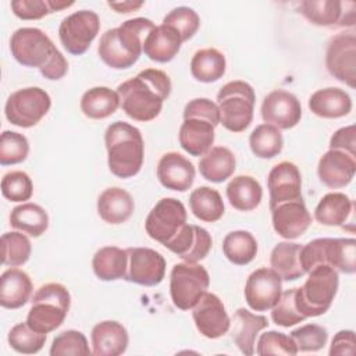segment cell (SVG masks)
Returning a JSON list of instances; mask_svg holds the SVG:
<instances>
[{
    "label": "cell",
    "instance_id": "6da1fadb",
    "mask_svg": "<svg viewBox=\"0 0 356 356\" xmlns=\"http://www.w3.org/2000/svg\"><path fill=\"white\" fill-rule=\"evenodd\" d=\"M170 76L157 68H146L135 78L118 85L120 106L132 120L147 122L154 120L171 93Z\"/></svg>",
    "mask_w": 356,
    "mask_h": 356
},
{
    "label": "cell",
    "instance_id": "7a4b0ae2",
    "mask_svg": "<svg viewBox=\"0 0 356 356\" xmlns=\"http://www.w3.org/2000/svg\"><path fill=\"white\" fill-rule=\"evenodd\" d=\"M10 50L17 63L39 68L49 81H58L68 72V61L53 40L39 28H18L10 39Z\"/></svg>",
    "mask_w": 356,
    "mask_h": 356
},
{
    "label": "cell",
    "instance_id": "3957f363",
    "mask_svg": "<svg viewBox=\"0 0 356 356\" xmlns=\"http://www.w3.org/2000/svg\"><path fill=\"white\" fill-rule=\"evenodd\" d=\"M154 26L152 19L138 17L124 21L117 28L107 29L99 42V57L114 70L132 67L143 53V42Z\"/></svg>",
    "mask_w": 356,
    "mask_h": 356
},
{
    "label": "cell",
    "instance_id": "277c9868",
    "mask_svg": "<svg viewBox=\"0 0 356 356\" xmlns=\"http://www.w3.org/2000/svg\"><path fill=\"white\" fill-rule=\"evenodd\" d=\"M107 164L113 175L127 179L135 177L145 157V143L140 131L124 121L111 122L104 132Z\"/></svg>",
    "mask_w": 356,
    "mask_h": 356
},
{
    "label": "cell",
    "instance_id": "5b68a950",
    "mask_svg": "<svg viewBox=\"0 0 356 356\" xmlns=\"http://www.w3.org/2000/svg\"><path fill=\"white\" fill-rule=\"evenodd\" d=\"M71 295L58 282L42 285L31 299V309L26 316L28 325L42 334H49L58 328L70 310Z\"/></svg>",
    "mask_w": 356,
    "mask_h": 356
},
{
    "label": "cell",
    "instance_id": "8992f818",
    "mask_svg": "<svg viewBox=\"0 0 356 356\" xmlns=\"http://www.w3.org/2000/svg\"><path fill=\"white\" fill-rule=\"evenodd\" d=\"M309 277L295 291V303L305 318L324 314L338 292V271L331 266H317L307 273Z\"/></svg>",
    "mask_w": 356,
    "mask_h": 356
},
{
    "label": "cell",
    "instance_id": "52a82bcc",
    "mask_svg": "<svg viewBox=\"0 0 356 356\" xmlns=\"http://www.w3.org/2000/svg\"><path fill=\"white\" fill-rule=\"evenodd\" d=\"M254 102L256 95L250 83L245 81L227 82L217 93L220 124L231 132L245 131L253 120Z\"/></svg>",
    "mask_w": 356,
    "mask_h": 356
},
{
    "label": "cell",
    "instance_id": "ba28073f",
    "mask_svg": "<svg viewBox=\"0 0 356 356\" xmlns=\"http://www.w3.org/2000/svg\"><path fill=\"white\" fill-rule=\"evenodd\" d=\"M210 275L199 263H177L170 273V295L175 307L192 309L207 292Z\"/></svg>",
    "mask_w": 356,
    "mask_h": 356
},
{
    "label": "cell",
    "instance_id": "9c48e42d",
    "mask_svg": "<svg viewBox=\"0 0 356 356\" xmlns=\"http://www.w3.org/2000/svg\"><path fill=\"white\" fill-rule=\"evenodd\" d=\"M51 99L39 86L22 88L13 92L4 106V115L8 122L19 128L35 127L50 110Z\"/></svg>",
    "mask_w": 356,
    "mask_h": 356
},
{
    "label": "cell",
    "instance_id": "30bf717a",
    "mask_svg": "<svg viewBox=\"0 0 356 356\" xmlns=\"http://www.w3.org/2000/svg\"><path fill=\"white\" fill-rule=\"evenodd\" d=\"M186 220V209L181 200L163 197L149 211L145 220V229L152 239L165 246L188 224Z\"/></svg>",
    "mask_w": 356,
    "mask_h": 356
},
{
    "label": "cell",
    "instance_id": "8fae6325",
    "mask_svg": "<svg viewBox=\"0 0 356 356\" xmlns=\"http://www.w3.org/2000/svg\"><path fill=\"white\" fill-rule=\"evenodd\" d=\"M100 31V18L92 10H79L67 15L58 26L63 47L72 56L83 54Z\"/></svg>",
    "mask_w": 356,
    "mask_h": 356
},
{
    "label": "cell",
    "instance_id": "7c38bea8",
    "mask_svg": "<svg viewBox=\"0 0 356 356\" xmlns=\"http://www.w3.org/2000/svg\"><path fill=\"white\" fill-rule=\"evenodd\" d=\"M325 67L338 81L355 88L356 81V35L339 32L334 35L325 50Z\"/></svg>",
    "mask_w": 356,
    "mask_h": 356
},
{
    "label": "cell",
    "instance_id": "4fadbf2b",
    "mask_svg": "<svg viewBox=\"0 0 356 356\" xmlns=\"http://www.w3.org/2000/svg\"><path fill=\"white\" fill-rule=\"evenodd\" d=\"M125 281L143 286L159 285L165 275V259L150 248H128Z\"/></svg>",
    "mask_w": 356,
    "mask_h": 356
},
{
    "label": "cell",
    "instance_id": "5bb4252c",
    "mask_svg": "<svg viewBox=\"0 0 356 356\" xmlns=\"http://www.w3.org/2000/svg\"><path fill=\"white\" fill-rule=\"evenodd\" d=\"M243 293L245 300L252 310H271L281 298L282 280L273 268H257L248 277Z\"/></svg>",
    "mask_w": 356,
    "mask_h": 356
},
{
    "label": "cell",
    "instance_id": "9a60e30c",
    "mask_svg": "<svg viewBox=\"0 0 356 356\" xmlns=\"http://www.w3.org/2000/svg\"><path fill=\"white\" fill-rule=\"evenodd\" d=\"M353 1L338 0H303L299 3V13L317 26H350L355 24Z\"/></svg>",
    "mask_w": 356,
    "mask_h": 356
},
{
    "label": "cell",
    "instance_id": "2e32d148",
    "mask_svg": "<svg viewBox=\"0 0 356 356\" xmlns=\"http://www.w3.org/2000/svg\"><path fill=\"white\" fill-rule=\"evenodd\" d=\"M192 317L197 331L209 339H217L231 328V318L222 300L211 292H206L192 307Z\"/></svg>",
    "mask_w": 356,
    "mask_h": 356
},
{
    "label": "cell",
    "instance_id": "e0dca14e",
    "mask_svg": "<svg viewBox=\"0 0 356 356\" xmlns=\"http://www.w3.org/2000/svg\"><path fill=\"white\" fill-rule=\"evenodd\" d=\"M261 118L266 124L281 129L296 127L302 118V106L299 99L284 89L270 92L261 103Z\"/></svg>",
    "mask_w": 356,
    "mask_h": 356
},
{
    "label": "cell",
    "instance_id": "ac0fdd59",
    "mask_svg": "<svg viewBox=\"0 0 356 356\" xmlns=\"http://www.w3.org/2000/svg\"><path fill=\"white\" fill-rule=\"evenodd\" d=\"M267 188L270 193V210L281 203L303 199L300 171L291 161H281L270 170Z\"/></svg>",
    "mask_w": 356,
    "mask_h": 356
},
{
    "label": "cell",
    "instance_id": "d6986e66",
    "mask_svg": "<svg viewBox=\"0 0 356 356\" xmlns=\"http://www.w3.org/2000/svg\"><path fill=\"white\" fill-rule=\"evenodd\" d=\"M271 221L274 231L284 239H296L302 236L312 224V216L303 199L285 202L271 209Z\"/></svg>",
    "mask_w": 356,
    "mask_h": 356
},
{
    "label": "cell",
    "instance_id": "ffe728a7",
    "mask_svg": "<svg viewBox=\"0 0 356 356\" xmlns=\"http://www.w3.org/2000/svg\"><path fill=\"white\" fill-rule=\"evenodd\" d=\"M213 239L207 229L195 224H186L165 248L186 263H199L211 250Z\"/></svg>",
    "mask_w": 356,
    "mask_h": 356
},
{
    "label": "cell",
    "instance_id": "44dd1931",
    "mask_svg": "<svg viewBox=\"0 0 356 356\" xmlns=\"http://www.w3.org/2000/svg\"><path fill=\"white\" fill-rule=\"evenodd\" d=\"M356 172V160L345 152L330 149L317 164L318 179L331 189H339L349 185Z\"/></svg>",
    "mask_w": 356,
    "mask_h": 356
},
{
    "label": "cell",
    "instance_id": "7402d4cb",
    "mask_svg": "<svg viewBox=\"0 0 356 356\" xmlns=\"http://www.w3.org/2000/svg\"><path fill=\"white\" fill-rule=\"evenodd\" d=\"M195 167L189 159L178 152L164 153L157 164V178L160 184L171 191L186 192L195 181Z\"/></svg>",
    "mask_w": 356,
    "mask_h": 356
},
{
    "label": "cell",
    "instance_id": "603a6c76",
    "mask_svg": "<svg viewBox=\"0 0 356 356\" xmlns=\"http://www.w3.org/2000/svg\"><path fill=\"white\" fill-rule=\"evenodd\" d=\"M92 355L95 356H120L129 342L127 328L114 320L97 323L90 332Z\"/></svg>",
    "mask_w": 356,
    "mask_h": 356
},
{
    "label": "cell",
    "instance_id": "cb8c5ba5",
    "mask_svg": "<svg viewBox=\"0 0 356 356\" xmlns=\"http://www.w3.org/2000/svg\"><path fill=\"white\" fill-rule=\"evenodd\" d=\"M214 128L216 127L206 118H184L178 132L181 147L191 156H203L213 147L216 136Z\"/></svg>",
    "mask_w": 356,
    "mask_h": 356
},
{
    "label": "cell",
    "instance_id": "d4e9b609",
    "mask_svg": "<svg viewBox=\"0 0 356 356\" xmlns=\"http://www.w3.org/2000/svg\"><path fill=\"white\" fill-rule=\"evenodd\" d=\"M231 324H234L231 331L234 343L238 346L241 353L245 356H252L254 353L256 337L261 330L268 327L267 317L254 314L245 307H239L234 313Z\"/></svg>",
    "mask_w": 356,
    "mask_h": 356
},
{
    "label": "cell",
    "instance_id": "484cf974",
    "mask_svg": "<svg viewBox=\"0 0 356 356\" xmlns=\"http://www.w3.org/2000/svg\"><path fill=\"white\" fill-rule=\"evenodd\" d=\"M135 202L131 193L120 186L104 189L97 197V213L100 218L111 225H118L131 218Z\"/></svg>",
    "mask_w": 356,
    "mask_h": 356
},
{
    "label": "cell",
    "instance_id": "4316f807",
    "mask_svg": "<svg viewBox=\"0 0 356 356\" xmlns=\"http://www.w3.org/2000/svg\"><path fill=\"white\" fill-rule=\"evenodd\" d=\"M33 285L28 273L18 267L6 270L0 277V305L4 309H19L28 303Z\"/></svg>",
    "mask_w": 356,
    "mask_h": 356
},
{
    "label": "cell",
    "instance_id": "83f0119b",
    "mask_svg": "<svg viewBox=\"0 0 356 356\" xmlns=\"http://www.w3.org/2000/svg\"><path fill=\"white\" fill-rule=\"evenodd\" d=\"M182 39L179 33L168 25H156L143 42V53L156 63L171 61L181 50Z\"/></svg>",
    "mask_w": 356,
    "mask_h": 356
},
{
    "label": "cell",
    "instance_id": "f1b7e54d",
    "mask_svg": "<svg viewBox=\"0 0 356 356\" xmlns=\"http://www.w3.org/2000/svg\"><path fill=\"white\" fill-rule=\"evenodd\" d=\"M309 108L321 118H341L350 113L352 99L343 89L324 88L310 96Z\"/></svg>",
    "mask_w": 356,
    "mask_h": 356
},
{
    "label": "cell",
    "instance_id": "f546056e",
    "mask_svg": "<svg viewBox=\"0 0 356 356\" xmlns=\"http://www.w3.org/2000/svg\"><path fill=\"white\" fill-rule=\"evenodd\" d=\"M127 267V249H121L118 246H103L92 259L93 273L102 281H117L125 278Z\"/></svg>",
    "mask_w": 356,
    "mask_h": 356
},
{
    "label": "cell",
    "instance_id": "4dcf8cb0",
    "mask_svg": "<svg viewBox=\"0 0 356 356\" xmlns=\"http://www.w3.org/2000/svg\"><path fill=\"white\" fill-rule=\"evenodd\" d=\"M236 167L234 153L225 146H213L199 160L200 175L214 184L228 179Z\"/></svg>",
    "mask_w": 356,
    "mask_h": 356
},
{
    "label": "cell",
    "instance_id": "1f68e13d",
    "mask_svg": "<svg viewBox=\"0 0 356 356\" xmlns=\"http://www.w3.org/2000/svg\"><path fill=\"white\" fill-rule=\"evenodd\" d=\"M229 204L239 211L254 210L263 197V189L259 181L250 175L234 177L225 188Z\"/></svg>",
    "mask_w": 356,
    "mask_h": 356
},
{
    "label": "cell",
    "instance_id": "d6a6232c",
    "mask_svg": "<svg viewBox=\"0 0 356 356\" xmlns=\"http://www.w3.org/2000/svg\"><path fill=\"white\" fill-rule=\"evenodd\" d=\"M79 106L88 118L104 120L113 115L120 107V96L117 90L107 86H95L82 95Z\"/></svg>",
    "mask_w": 356,
    "mask_h": 356
},
{
    "label": "cell",
    "instance_id": "836d02e7",
    "mask_svg": "<svg viewBox=\"0 0 356 356\" xmlns=\"http://www.w3.org/2000/svg\"><path fill=\"white\" fill-rule=\"evenodd\" d=\"M353 210V200L342 192L324 195L314 209V218L321 225L342 227Z\"/></svg>",
    "mask_w": 356,
    "mask_h": 356
},
{
    "label": "cell",
    "instance_id": "e575fe53",
    "mask_svg": "<svg viewBox=\"0 0 356 356\" xmlns=\"http://www.w3.org/2000/svg\"><path fill=\"white\" fill-rule=\"evenodd\" d=\"M10 225L29 236L39 238L49 228V214L42 206L25 202L11 210Z\"/></svg>",
    "mask_w": 356,
    "mask_h": 356
},
{
    "label": "cell",
    "instance_id": "d590c367",
    "mask_svg": "<svg viewBox=\"0 0 356 356\" xmlns=\"http://www.w3.org/2000/svg\"><path fill=\"white\" fill-rule=\"evenodd\" d=\"M300 248L302 245L296 242L285 241L277 243L271 250L270 266L281 277V280L295 281L305 275L299 260Z\"/></svg>",
    "mask_w": 356,
    "mask_h": 356
},
{
    "label": "cell",
    "instance_id": "8d00e7d4",
    "mask_svg": "<svg viewBox=\"0 0 356 356\" xmlns=\"http://www.w3.org/2000/svg\"><path fill=\"white\" fill-rule=\"evenodd\" d=\"M225 56L214 47L197 50L191 60L192 76L203 83H211L222 78L225 74Z\"/></svg>",
    "mask_w": 356,
    "mask_h": 356
},
{
    "label": "cell",
    "instance_id": "74e56055",
    "mask_svg": "<svg viewBox=\"0 0 356 356\" xmlns=\"http://www.w3.org/2000/svg\"><path fill=\"white\" fill-rule=\"evenodd\" d=\"M189 207L193 216L204 222L218 221L225 211L222 197L217 189L199 186L189 196Z\"/></svg>",
    "mask_w": 356,
    "mask_h": 356
},
{
    "label": "cell",
    "instance_id": "f35d334b",
    "mask_svg": "<svg viewBox=\"0 0 356 356\" xmlns=\"http://www.w3.org/2000/svg\"><path fill=\"white\" fill-rule=\"evenodd\" d=\"M222 253L232 264L246 266L257 254V241L249 231H231L222 241Z\"/></svg>",
    "mask_w": 356,
    "mask_h": 356
},
{
    "label": "cell",
    "instance_id": "ab89813d",
    "mask_svg": "<svg viewBox=\"0 0 356 356\" xmlns=\"http://www.w3.org/2000/svg\"><path fill=\"white\" fill-rule=\"evenodd\" d=\"M356 241L355 238H327L325 261L343 274L356 271Z\"/></svg>",
    "mask_w": 356,
    "mask_h": 356
},
{
    "label": "cell",
    "instance_id": "60d3db41",
    "mask_svg": "<svg viewBox=\"0 0 356 356\" xmlns=\"http://www.w3.org/2000/svg\"><path fill=\"white\" fill-rule=\"evenodd\" d=\"M249 146L256 157L273 159L282 152L284 138L278 128L264 122L252 131L249 136Z\"/></svg>",
    "mask_w": 356,
    "mask_h": 356
},
{
    "label": "cell",
    "instance_id": "b9f144b4",
    "mask_svg": "<svg viewBox=\"0 0 356 356\" xmlns=\"http://www.w3.org/2000/svg\"><path fill=\"white\" fill-rule=\"evenodd\" d=\"M32 253V245L22 232H4L1 235V263L7 267L24 266Z\"/></svg>",
    "mask_w": 356,
    "mask_h": 356
},
{
    "label": "cell",
    "instance_id": "7bdbcfd3",
    "mask_svg": "<svg viewBox=\"0 0 356 356\" xmlns=\"http://www.w3.org/2000/svg\"><path fill=\"white\" fill-rule=\"evenodd\" d=\"M46 339H47V334H42L32 330L26 321L15 324L10 330L7 337L8 345L15 352L22 355L38 353L46 343Z\"/></svg>",
    "mask_w": 356,
    "mask_h": 356
},
{
    "label": "cell",
    "instance_id": "ee69618b",
    "mask_svg": "<svg viewBox=\"0 0 356 356\" xmlns=\"http://www.w3.org/2000/svg\"><path fill=\"white\" fill-rule=\"evenodd\" d=\"M29 142L25 135L14 131H3L0 135V164L14 165L26 160Z\"/></svg>",
    "mask_w": 356,
    "mask_h": 356
},
{
    "label": "cell",
    "instance_id": "f6af8a7d",
    "mask_svg": "<svg viewBox=\"0 0 356 356\" xmlns=\"http://www.w3.org/2000/svg\"><path fill=\"white\" fill-rule=\"evenodd\" d=\"M51 356H89L92 349L89 348L86 337L76 330H67L60 332L51 342Z\"/></svg>",
    "mask_w": 356,
    "mask_h": 356
},
{
    "label": "cell",
    "instance_id": "bcb514c9",
    "mask_svg": "<svg viewBox=\"0 0 356 356\" xmlns=\"http://www.w3.org/2000/svg\"><path fill=\"white\" fill-rule=\"evenodd\" d=\"M163 24L172 26L181 36L182 42H186L195 36L200 26V18L197 13L186 6L172 8L164 18Z\"/></svg>",
    "mask_w": 356,
    "mask_h": 356
},
{
    "label": "cell",
    "instance_id": "7dc6e473",
    "mask_svg": "<svg viewBox=\"0 0 356 356\" xmlns=\"http://www.w3.org/2000/svg\"><path fill=\"white\" fill-rule=\"evenodd\" d=\"M1 193L10 202H25L32 197L33 184L24 171H10L1 178Z\"/></svg>",
    "mask_w": 356,
    "mask_h": 356
},
{
    "label": "cell",
    "instance_id": "c3c4849f",
    "mask_svg": "<svg viewBox=\"0 0 356 356\" xmlns=\"http://www.w3.org/2000/svg\"><path fill=\"white\" fill-rule=\"evenodd\" d=\"M298 352H317L323 349L328 339V332L318 324H305L291 331Z\"/></svg>",
    "mask_w": 356,
    "mask_h": 356
},
{
    "label": "cell",
    "instance_id": "681fc988",
    "mask_svg": "<svg viewBox=\"0 0 356 356\" xmlns=\"http://www.w3.org/2000/svg\"><path fill=\"white\" fill-rule=\"evenodd\" d=\"M256 353L260 356L267 355H284V356H293L298 353L296 345L291 335L278 331H267L261 334L256 343Z\"/></svg>",
    "mask_w": 356,
    "mask_h": 356
},
{
    "label": "cell",
    "instance_id": "f907efd6",
    "mask_svg": "<svg viewBox=\"0 0 356 356\" xmlns=\"http://www.w3.org/2000/svg\"><path fill=\"white\" fill-rule=\"evenodd\" d=\"M295 291L296 288H291L281 293V298L271 309V320L280 327H292L298 323L306 320L296 307L295 303Z\"/></svg>",
    "mask_w": 356,
    "mask_h": 356
},
{
    "label": "cell",
    "instance_id": "816d5d0a",
    "mask_svg": "<svg viewBox=\"0 0 356 356\" xmlns=\"http://www.w3.org/2000/svg\"><path fill=\"white\" fill-rule=\"evenodd\" d=\"M189 117H199L209 120L214 127L220 124V110L217 103L211 102L207 97H197L192 99L186 103L184 108V118Z\"/></svg>",
    "mask_w": 356,
    "mask_h": 356
},
{
    "label": "cell",
    "instance_id": "f5cc1de1",
    "mask_svg": "<svg viewBox=\"0 0 356 356\" xmlns=\"http://www.w3.org/2000/svg\"><path fill=\"white\" fill-rule=\"evenodd\" d=\"M11 10L21 19H40L51 14L47 0H13Z\"/></svg>",
    "mask_w": 356,
    "mask_h": 356
},
{
    "label": "cell",
    "instance_id": "db71d44e",
    "mask_svg": "<svg viewBox=\"0 0 356 356\" xmlns=\"http://www.w3.org/2000/svg\"><path fill=\"white\" fill-rule=\"evenodd\" d=\"M330 149L341 150L356 157V127L352 124L337 129L330 139Z\"/></svg>",
    "mask_w": 356,
    "mask_h": 356
},
{
    "label": "cell",
    "instance_id": "11a10c76",
    "mask_svg": "<svg viewBox=\"0 0 356 356\" xmlns=\"http://www.w3.org/2000/svg\"><path fill=\"white\" fill-rule=\"evenodd\" d=\"M330 356H353L356 353V342H355V332L352 330H341L338 331L330 348Z\"/></svg>",
    "mask_w": 356,
    "mask_h": 356
},
{
    "label": "cell",
    "instance_id": "9f6ffc18",
    "mask_svg": "<svg viewBox=\"0 0 356 356\" xmlns=\"http://www.w3.org/2000/svg\"><path fill=\"white\" fill-rule=\"evenodd\" d=\"M110 8H113L115 13L120 14H128L132 11L139 10L145 3L143 1H132V0H127V1H108L107 3Z\"/></svg>",
    "mask_w": 356,
    "mask_h": 356
},
{
    "label": "cell",
    "instance_id": "6f0895ef",
    "mask_svg": "<svg viewBox=\"0 0 356 356\" xmlns=\"http://www.w3.org/2000/svg\"><path fill=\"white\" fill-rule=\"evenodd\" d=\"M47 3H49V7H50L51 13L68 8L74 4V1H60V0H47Z\"/></svg>",
    "mask_w": 356,
    "mask_h": 356
}]
</instances>
